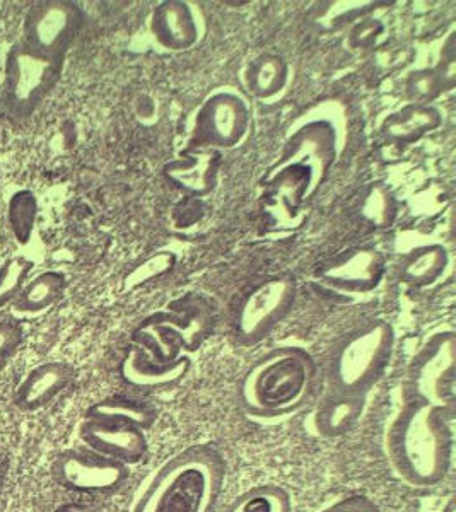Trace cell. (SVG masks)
<instances>
[{
    "mask_svg": "<svg viewBox=\"0 0 456 512\" xmlns=\"http://www.w3.org/2000/svg\"><path fill=\"white\" fill-rule=\"evenodd\" d=\"M451 415L453 410L410 402L390 425L386 436L388 461L410 487L431 489L450 472Z\"/></svg>",
    "mask_w": 456,
    "mask_h": 512,
    "instance_id": "obj_1",
    "label": "cell"
},
{
    "mask_svg": "<svg viewBox=\"0 0 456 512\" xmlns=\"http://www.w3.org/2000/svg\"><path fill=\"white\" fill-rule=\"evenodd\" d=\"M223 456L211 446L180 451L159 468L134 512H211L223 489Z\"/></svg>",
    "mask_w": 456,
    "mask_h": 512,
    "instance_id": "obj_2",
    "label": "cell"
},
{
    "mask_svg": "<svg viewBox=\"0 0 456 512\" xmlns=\"http://www.w3.org/2000/svg\"><path fill=\"white\" fill-rule=\"evenodd\" d=\"M315 364L296 347H284L255 362L240 384V402L255 417H279L301 407L313 390Z\"/></svg>",
    "mask_w": 456,
    "mask_h": 512,
    "instance_id": "obj_3",
    "label": "cell"
},
{
    "mask_svg": "<svg viewBox=\"0 0 456 512\" xmlns=\"http://www.w3.org/2000/svg\"><path fill=\"white\" fill-rule=\"evenodd\" d=\"M393 340V328L386 321H375L347 338L332 362L335 391L364 396L385 371Z\"/></svg>",
    "mask_w": 456,
    "mask_h": 512,
    "instance_id": "obj_4",
    "label": "cell"
},
{
    "mask_svg": "<svg viewBox=\"0 0 456 512\" xmlns=\"http://www.w3.org/2000/svg\"><path fill=\"white\" fill-rule=\"evenodd\" d=\"M62 69V57H45L24 43L14 45L7 53L4 69L2 101L7 115L14 120L33 117L57 86Z\"/></svg>",
    "mask_w": 456,
    "mask_h": 512,
    "instance_id": "obj_5",
    "label": "cell"
},
{
    "mask_svg": "<svg viewBox=\"0 0 456 512\" xmlns=\"http://www.w3.org/2000/svg\"><path fill=\"white\" fill-rule=\"evenodd\" d=\"M296 296V286L291 279L265 280L243 299L236 313L234 330L241 344L262 342L274 326L287 315Z\"/></svg>",
    "mask_w": 456,
    "mask_h": 512,
    "instance_id": "obj_6",
    "label": "cell"
},
{
    "mask_svg": "<svg viewBox=\"0 0 456 512\" xmlns=\"http://www.w3.org/2000/svg\"><path fill=\"white\" fill-rule=\"evenodd\" d=\"M81 9L69 0H43L31 7L24 23V45L45 57L65 59L81 30Z\"/></svg>",
    "mask_w": 456,
    "mask_h": 512,
    "instance_id": "obj_7",
    "label": "cell"
},
{
    "mask_svg": "<svg viewBox=\"0 0 456 512\" xmlns=\"http://www.w3.org/2000/svg\"><path fill=\"white\" fill-rule=\"evenodd\" d=\"M455 338L451 333L436 338L414 367L410 379V402L453 410Z\"/></svg>",
    "mask_w": 456,
    "mask_h": 512,
    "instance_id": "obj_8",
    "label": "cell"
},
{
    "mask_svg": "<svg viewBox=\"0 0 456 512\" xmlns=\"http://www.w3.org/2000/svg\"><path fill=\"white\" fill-rule=\"evenodd\" d=\"M53 475L62 487L74 492L112 494L129 478V468L93 451H67L55 461Z\"/></svg>",
    "mask_w": 456,
    "mask_h": 512,
    "instance_id": "obj_9",
    "label": "cell"
},
{
    "mask_svg": "<svg viewBox=\"0 0 456 512\" xmlns=\"http://www.w3.org/2000/svg\"><path fill=\"white\" fill-rule=\"evenodd\" d=\"M250 127V108L234 91H219L205 99L195 117V139L211 147L240 144Z\"/></svg>",
    "mask_w": 456,
    "mask_h": 512,
    "instance_id": "obj_10",
    "label": "cell"
},
{
    "mask_svg": "<svg viewBox=\"0 0 456 512\" xmlns=\"http://www.w3.org/2000/svg\"><path fill=\"white\" fill-rule=\"evenodd\" d=\"M79 434L93 453L127 466L141 463L149 451L146 431L135 425L84 419Z\"/></svg>",
    "mask_w": 456,
    "mask_h": 512,
    "instance_id": "obj_11",
    "label": "cell"
},
{
    "mask_svg": "<svg viewBox=\"0 0 456 512\" xmlns=\"http://www.w3.org/2000/svg\"><path fill=\"white\" fill-rule=\"evenodd\" d=\"M76 371L62 361L43 362L24 376L14 393V405L24 414H36L64 393L72 383Z\"/></svg>",
    "mask_w": 456,
    "mask_h": 512,
    "instance_id": "obj_12",
    "label": "cell"
},
{
    "mask_svg": "<svg viewBox=\"0 0 456 512\" xmlns=\"http://www.w3.org/2000/svg\"><path fill=\"white\" fill-rule=\"evenodd\" d=\"M151 31L164 48L187 50L199 38V23L190 4L168 0L152 12Z\"/></svg>",
    "mask_w": 456,
    "mask_h": 512,
    "instance_id": "obj_13",
    "label": "cell"
},
{
    "mask_svg": "<svg viewBox=\"0 0 456 512\" xmlns=\"http://www.w3.org/2000/svg\"><path fill=\"white\" fill-rule=\"evenodd\" d=\"M190 371V361L180 357L176 361L151 364L142 357L141 350L134 347L122 364V378L125 383L141 390H159L182 381Z\"/></svg>",
    "mask_w": 456,
    "mask_h": 512,
    "instance_id": "obj_14",
    "label": "cell"
},
{
    "mask_svg": "<svg viewBox=\"0 0 456 512\" xmlns=\"http://www.w3.org/2000/svg\"><path fill=\"white\" fill-rule=\"evenodd\" d=\"M383 262L378 251L357 250L323 272L328 284L347 291H368L380 280Z\"/></svg>",
    "mask_w": 456,
    "mask_h": 512,
    "instance_id": "obj_15",
    "label": "cell"
},
{
    "mask_svg": "<svg viewBox=\"0 0 456 512\" xmlns=\"http://www.w3.org/2000/svg\"><path fill=\"white\" fill-rule=\"evenodd\" d=\"M364 412V396L337 393L327 398L316 414V429L323 437H340L351 431Z\"/></svg>",
    "mask_w": 456,
    "mask_h": 512,
    "instance_id": "obj_16",
    "label": "cell"
},
{
    "mask_svg": "<svg viewBox=\"0 0 456 512\" xmlns=\"http://www.w3.org/2000/svg\"><path fill=\"white\" fill-rule=\"evenodd\" d=\"M65 289V277L59 272H43L26 282L14 301V309L23 315H40L59 301Z\"/></svg>",
    "mask_w": 456,
    "mask_h": 512,
    "instance_id": "obj_17",
    "label": "cell"
},
{
    "mask_svg": "<svg viewBox=\"0 0 456 512\" xmlns=\"http://www.w3.org/2000/svg\"><path fill=\"white\" fill-rule=\"evenodd\" d=\"M86 419L108 420V422L135 425V427L147 432L156 420V412L146 403L112 398V400L94 403L93 407L86 412Z\"/></svg>",
    "mask_w": 456,
    "mask_h": 512,
    "instance_id": "obj_18",
    "label": "cell"
},
{
    "mask_svg": "<svg viewBox=\"0 0 456 512\" xmlns=\"http://www.w3.org/2000/svg\"><path fill=\"white\" fill-rule=\"evenodd\" d=\"M246 82L258 98H272L286 86L287 64L279 55H262L250 65Z\"/></svg>",
    "mask_w": 456,
    "mask_h": 512,
    "instance_id": "obj_19",
    "label": "cell"
},
{
    "mask_svg": "<svg viewBox=\"0 0 456 512\" xmlns=\"http://www.w3.org/2000/svg\"><path fill=\"white\" fill-rule=\"evenodd\" d=\"M446 263H448V253L443 246H426L405 263L402 275L405 282H409L412 286H427L443 274Z\"/></svg>",
    "mask_w": 456,
    "mask_h": 512,
    "instance_id": "obj_20",
    "label": "cell"
},
{
    "mask_svg": "<svg viewBox=\"0 0 456 512\" xmlns=\"http://www.w3.org/2000/svg\"><path fill=\"white\" fill-rule=\"evenodd\" d=\"M226 512H291V499L277 485H262L236 497Z\"/></svg>",
    "mask_w": 456,
    "mask_h": 512,
    "instance_id": "obj_21",
    "label": "cell"
},
{
    "mask_svg": "<svg viewBox=\"0 0 456 512\" xmlns=\"http://www.w3.org/2000/svg\"><path fill=\"white\" fill-rule=\"evenodd\" d=\"M33 263L24 256H12L0 267V309L7 308L18 299L19 292L28 282Z\"/></svg>",
    "mask_w": 456,
    "mask_h": 512,
    "instance_id": "obj_22",
    "label": "cell"
},
{
    "mask_svg": "<svg viewBox=\"0 0 456 512\" xmlns=\"http://www.w3.org/2000/svg\"><path fill=\"white\" fill-rule=\"evenodd\" d=\"M441 123L438 111L434 108H416L409 111L405 118L388 125L386 132L395 139L409 140L417 135L424 134L427 130H433Z\"/></svg>",
    "mask_w": 456,
    "mask_h": 512,
    "instance_id": "obj_23",
    "label": "cell"
},
{
    "mask_svg": "<svg viewBox=\"0 0 456 512\" xmlns=\"http://www.w3.org/2000/svg\"><path fill=\"white\" fill-rule=\"evenodd\" d=\"M23 342V332L16 323L0 320V373L6 371L12 359L18 354Z\"/></svg>",
    "mask_w": 456,
    "mask_h": 512,
    "instance_id": "obj_24",
    "label": "cell"
},
{
    "mask_svg": "<svg viewBox=\"0 0 456 512\" xmlns=\"http://www.w3.org/2000/svg\"><path fill=\"white\" fill-rule=\"evenodd\" d=\"M388 212H392L388 193L383 188H375L364 204V216L376 224H385L388 221Z\"/></svg>",
    "mask_w": 456,
    "mask_h": 512,
    "instance_id": "obj_25",
    "label": "cell"
},
{
    "mask_svg": "<svg viewBox=\"0 0 456 512\" xmlns=\"http://www.w3.org/2000/svg\"><path fill=\"white\" fill-rule=\"evenodd\" d=\"M173 262H175L173 256L168 255V253H159V255L152 256L151 260H147L144 265H141L142 268L137 270V274H139L137 282H146L152 277L164 274L166 270H170Z\"/></svg>",
    "mask_w": 456,
    "mask_h": 512,
    "instance_id": "obj_26",
    "label": "cell"
},
{
    "mask_svg": "<svg viewBox=\"0 0 456 512\" xmlns=\"http://www.w3.org/2000/svg\"><path fill=\"white\" fill-rule=\"evenodd\" d=\"M320 512H380V509L369 502L366 497H349L335 502L332 506L325 507Z\"/></svg>",
    "mask_w": 456,
    "mask_h": 512,
    "instance_id": "obj_27",
    "label": "cell"
},
{
    "mask_svg": "<svg viewBox=\"0 0 456 512\" xmlns=\"http://www.w3.org/2000/svg\"><path fill=\"white\" fill-rule=\"evenodd\" d=\"M4 485H6V468L0 463V495L4 492Z\"/></svg>",
    "mask_w": 456,
    "mask_h": 512,
    "instance_id": "obj_28",
    "label": "cell"
},
{
    "mask_svg": "<svg viewBox=\"0 0 456 512\" xmlns=\"http://www.w3.org/2000/svg\"><path fill=\"white\" fill-rule=\"evenodd\" d=\"M441 512H456L455 502H453V501L448 502V506L443 507V511H441Z\"/></svg>",
    "mask_w": 456,
    "mask_h": 512,
    "instance_id": "obj_29",
    "label": "cell"
},
{
    "mask_svg": "<svg viewBox=\"0 0 456 512\" xmlns=\"http://www.w3.org/2000/svg\"><path fill=\"white\" fill-rule=\"evenodd\" d=\"M60 512H67V511H60Z\"/></svg>",
    "mask_w": 456,
    "mask_h": 512,
    "instance_id": "obj_30",
    "label": "cell"
}]
</instances>
